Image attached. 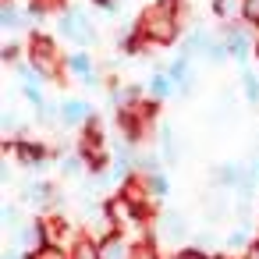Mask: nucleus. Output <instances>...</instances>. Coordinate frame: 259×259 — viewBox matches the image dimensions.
<instances>
[{
    "label": "nucleus",
    "mask_w": 259,
    "mask_h": 259,
    "mask_svg": "<svg viewBox=\"0 0 259 259\" xmlns=\"http://www.w3.org/2000/svg\"><path fill=\"white\" fill-rule=\"evenodd\" d=\"M185 11H188L185 0H153L142 8L139 25L153 47H170L185 39Z\"/></svg>",
    "instance_id": "1"
},
{
    "label": "nucleus",
    "mask_w": 259,
    "mask_h": 259,
    "mask_svg": "<svg viewBox=\"0 0 259 259\" xmlns=\"http://www.w3.org/2000/svg\"><path fill=\"white\" fill-rule=\"evenodd\" d=\"M68 149L64 146H50V142H43V139H29V135H22V139H4V156L8 160H15L18 167H25L29 174H43L54 160H61Z\"/></svg>",
    "instance_id": "2"
},
{
    "label": "nucleus",
    "mask_w": 259,
    "mask_h": 259,
    "mask_svg": "<svg viewBox=\"0 0 259 259\" xmlns=\"http://www.w3.org/2000/svg\"><path fill=\"white\" fill-rule=\"evenodd\" d=\"M57 36L64 43H71V50H93L100 43V32H96L93 18L78 4H64L57 11Z\"/></svg>",
    "instance_id": "3"
},
{
    "label": "nucleus",
    "mask_w": 259,
    "mask_h": 259,
    "mask_svg": "<svg viewBox=\"0 0 259 259\" xmlns=\"http://www.w3.org/2000/svg\"><path fill=\"white\" fill-rule=\"evenodd\" d=\"M192 224H188V217L181 213V209H160L156 213V220H153V238H156V245L163 248V252H170V248H188L192 245Z\"/></svg>",
    "instance_id": "4"
},
{
    "label": "nucleus",
    "mask_w": 259,
    "mask_h": 259,
    "mask_svg": "<svg viewBox=\"0 0 259 259\" xmlns=\"http://www.w3.org/2000/svg\"><path fill=\"white\" fill-rule=\"evenodd\" d=\"M29 64L47 78V82H57L64 75V54H57V36H47V32H32L29 43Z\"/></svg>",
    "instance_id": "5"
},
{
    "label": "nucleus",
    "mask_w": 259,
    "mask_h": 259,
    "mask_svg": "<svg viewBox=\"0 0 259 259\" xmlns=\"http://www.w3.org/2000/svg\"><path fill=\"white\" fill-rule=\"evenodd\" d=\"M217 32L224 36V43H227V50H231V61L238 64V71L252 68V57H255V39H259V32H255V29H248L241 18H238V22H224Z\"/></svg>",
    "instance_id": "6"
},
{
    "label": "nucleus",
    "mask_w": 259,
    "mask_h": 259,
    "mask_svg": "<svg viewBox=\"0 0 259 259\" xmlns=\"http://www.w3.org/2000/svg\"><path fill=\"white\" fill-rule=\"evenodd\" d=\"M57 181H50V178H43V174H32V178H25L22 185H18V202L25 206V209H36L39 217L50 209V202H54V195H57Z\"/></svg>",
    "instance_id": "7"
},
{
    "label": "nucleus",
    "mask_w": 259,
    "mask_h": 259,
    "mask_svg": "<svg viewBox=\"0 0 259 259\" xmlns=\"http://www.w3.org/2000/svg\"><path fill=\"white\" fill-rule=\"evenodd\" d=\"M153 68H163L174 82H178V100H188L195 93V57L192 54H174L170 61H156Z\"/></svg>",
    "instance_id": "8"
},
{
    "label": "nucleus",
    "mask_w": 259,
    "mask_h": 259,
    "mask_svg": "<svg viewBox=\"0 0 259 259\" xmlns=\"http://www.w3.org/2000/svg\"><path fill=\"white\" fill-rule=\"evenodd\" d=\"M57 103H61V128H68V132H82L100 117L96 107L89 100H82V96H64Z\"/></svg>",
    "instance_id": "9"
},
{
    "label": "nucleus",
    "mask_w": 259,
    "mask_h": 259,
    "mask_svg": "<svg viewBox=\"0 0 259 259\" xmlns=\"http://www.w3.org/2000/svg\"><path fill=\"white\" fill-rule=\"evenodd\" d=\"M245 174H248V163H241V160H220V163H209V188H217V192H238V185L245 181Z\"/></svg>",
    "instance_id": "10"
},
{
    "label": "nucleus",
    "mask_w": 259,
    "mask_h": 259,
    "mask_svg": "<svg viewBox=\"0 0 259 259\" xmlns=\"http://www.w3.org/2000/svg\"><path fill=\"white\" fill-rule=\"evenodd\" d=\"M11 248H18V252H25L29 259L32 255H39L43 248H47V234H43V220L39 217H29L22 227H15L11 231Z\"/></svg>",
    "instance_id": "11"
},
{
    "label": "nucleus",
    "mask_w": 259,
    "mask_h": 259,
    "mask_svg": "<svg viewBox=\"0 0 259 259\" xmlns=\"http://www.w3.org/2000/svg\"><path fill=\"white\" fill-rule=\"evenodd\" d=\"M156 149H160V156H163L167 170H170V167H178V163H181V156H185V139H181V132H178L174 124L160 121V124H156Z\"/></svg>",
    "instance_id": "12"
},
{
    "label": "nucleus",
    "mask_w": 259,
    "mask_h": 259,
    "mask_svg": "<svg viewBox=\"0 0 259 259\" xmlns=\"http://www.w3.org/2000/svg\"><path fill=\"white\" fill-rule=\"evenodd\" d=\"M96 241H100V259H132V252H135V241L121 231H110Z\"/></svg>",
    "instance_id": "13"
},
{
    "label": "nucleus",
    "mask_w": 259,
    "mask_h": 259,
    "mask_svg": "<svg viewBox=\"0 0 259 259\" xmlns=\"http://www.w3.org/2000/svg\"><path fill=\"white\" fill-rule=\"evenodd\" d=\"M29 22L32 18H29L22 0H0V29H4V32H22Z\"/></svg>",
    "instance_id": "14"
},
{
    "label": "nucleus",
    "mask_w": 259,
    "mask_h": 259,
    "mask_svg": "<svg viewBox=\"0 0 259 259\" xmlns=\"http://www.w3.org/2000/svg\"><path fill=\"white\" fill-rule=\"evenodd\" d=\"M93 71H100V61L93 57V50H71V54H64V75L68 78H85V75H93Z\"/></svg>",
    "instance_id": "15"
},
{
    "label": "nucleus",
    "mask_w": 259,
    "mask_h": 259,
    "mask_svg": "<svg viewBox=\"0 0 259 259\" xmlns=\"http://www.w3.org/2000/svg\"><path fill=\"white\" fill-rule=\"evenodd\" d=\"M146 93H149L153 100L167 103V100H178V82H174L163 68H153V71H149V78H146Z\"/></svg>",
    "instance_id": "16"
},
{
    "label": "nucleus",
    "mask_w": 259,
    "mask_h": 259,
    "mask_svg": "<svg viewBox=\"0 0 259 259\" xmlns=\"http://www.w3.org/2000/svg\"><path fill=\"white\" fill-rule=\"evenodd\" d=\"M255 224H234L227 234H224V252H234V255H241L252 241H255Z\"/></svg>",
    "instance_id": "17"
},
{
    "label": "nucleus",
    "mask_w": 259,
    "mask_h": 259,
    "mask_svg": "<svg viewBox=\"0 0 259 259\" xmlns=\"http://www.w3.org/2000/svg\"><path fill=\"white\" fill-rule=\"evenodd\" d=\"M160 170H167L160 149L156 146H139V153H135V174L139 178H149V174H160Z\"/></svg>",
    "instance_id": "18"
},
{
    "label": "nucleus",
    "mask_w": 259,
    "mask_h": 259,
    "mask_svg": "<svg viewBox=\"0 0 259 259\" xmlns=\"http://www.w3.org/2000/svg\"><path fill=\"white\" fill-rule=\"evenodd\" d=\"M57 174L68 178V181H71V178H85V174H89V160H85L78 149H71V153H64V156L57 160Z\"/></svg>",
    "instance_id": "19"
},
{
    "label": "nucleus",
    "mask_w": 259,
    "mask_h": 259,
    "mask_svg": "<svg viewBox=\"0 0 259 259\" xmlns=\"http://www.w3.org/2000/svg\"><path fill=\"white\" fill-rule=\"evenodd\" d=\"M146 181V192H149V199L163 209L167 206V195H170V178H167V170H160V174H149V178H142Z\"/></svg>",
    "instance_id": "20"
},
{
    "label": "nucleus",
    "mask_w": 259,
    "mask_h": 259,
    "mask_svg": "<svg viewBox=\"0 0 259 259\" xmlns=\"http://www.w3.org/2000/svg\"><path fill=\"white\" fill-rule=\"evenodd\" d=\"M192 248L217 255V252H224V238H220L213 227H202V231H195V234H192Z\"/></svg>",
    "instance_id": "21"
},
{
    "label": "nucleus",
    "mask_w": 259,
    "mask_h": 259,
    "mask_svg": "<svg viewBox=\"0 0 259 259\" xmlns=\"http://www.w3.org/2000/svg\"><path fill=\"white\" fill-rule=\"evenodd\" d=\"M209 15L224 25V22H238L241 18V0H209Z\"/></svg>",
    "instance_id": "22"
},
{
    "label": "nucleus",
    "mask_w": 259,
    "mask_h": 259,
    "mask_svg": "<svg viewBox=\"0 0 259 259\" xmlns=\"http://www.w3.org/2000/svg\"><path fill=\"white\" fill-rule=\"evenodd\" d=\"M202 61H206L209 68H224V64L231 61V50H227V43H224V36H220V32H217V36H213V43L206 47Z\"/></svg>",
    "instance_id": "23"
},
{
    "label": "nucleus",
    "mask_w": 259,
    "mask_h": 259,
    "mask_svg": "<svg viewBox=\"0 0 259 259\" xmlns=\"http://www.w3.org/2000/svg\"><path fill=\"white\" fill-rule=\"evenodd\" d=\"M0 132H4V139H22V135H29V124L15 110H4L0 114Z\"/></svg>",
    "instance_id": "24"
},
{
    "label": "nucleus",
    "mask_w": 259,
    "mask_h": 259,
    "mask_svg": "<svg viewBox=\"0 0 259 259\" xmlns=\"http://www.w3.org/2000/svg\"><path fill=\"white\" fill-rule=\"evenodd\" d=\"M238 75H241V96H245V103L255 107V103H259V71H255V68H245V71H238Z\"/></svg>",
    "instance_id": "25"
},
{
    "label": "nucleus",
    "mask_w": 259,
    "mask_h": 259,
    "mask_svg": "<svg viewBox=\"0 0 259 259\" xmlns=\"http://www.w3.org/2000/svg\"><path fill=\"white\" fill-rule=\"evenodd\" d=\"M22 209H25V206H22L18 199H11V202H4V206H0V224H4L8 231H15V227H22V224H25V220H22Z\"/></svg>",
    "instance_id": "26"
},
{
    "label": "nucleus",
    "mask_w": 259,
    "mask_h": 259,
    "mask_svg": "<svg viewBox=\"0 0 259 259\" xmlns=\"http://www.w3.org/2000/svg\"><path fill=\"white\" fill-rule=\"evenodd\" d=\"M25 57H29V50H25L22 43H8L4 50H0V61H4L8 68H15V64H22Z\"/></svg>",
    "instance_id": "27"
},
{
    "label": "nucleus",
    "mask_w": 259,
    "mask_h": 259,
    "mask_svg": "<svg viewBox=\"0 0 259 259\" xmlns=\"http://www.w3.org/2000/svg\"><path fill=\"white\" fill-rule=\"evenodd\" d=\"M241 22L259 32V0H241Z\"/></svg>",
    "instance_id": "28"
},
{
    "label": "nucleus",
    "mask_w": 259,
    "mask_h": 259,
    "mask_svg": "<svg viewBox=\"0 0 259 259\" xmlns=\"http://www.w3.org/2000/svg\"><path fill=\"white\" fill-rule=\"evenodd\" d=\"M132 259H163V248L156 241H142V245H135Z\"/></svg>",
    "instance_id": "29"
},
{
    "label": "nucleus",
    "mask_w": 259,
    "mask_h": 259,
    "mask_svg": "<svg viewBox=\"0 0 259 259\" xmlns=\"http://www.w3.org/2000/svg\"><path fill=\"white\" fill-rule=\"evenodd\" d=\"M234 220L252 224V199H234Z\"/></svg>",
    "instance_id": "30"
},
{
    "label": "nucleus",
    "mask_w": 259,
    "mask_h": 259,
    "mask_svg": "<svg viewBox=\"0 0 259 259\" xmlns=\"http://www.w3.org/2000/svg\"><path fill=\"white\" fill-rule=\"evenodd\" d=\"M15 160H4V163H0V185H15Z\"/></svg>",
    "instance_id": "31"
},
{
    "label": "nucleus",
    "mask_w": 259,
    "mask_h": 259,
    "mask_svg": "<svg viewBox=\"0 0 259 259\" xmlns=\"http://www.w3.org/2000/svg\"><path fill=\"white\" fill-rule=\"evenodd\" d=\"M163 259H192V255H188V248H170V252H163Z\"/></svg>",
    "instance_id": "32"
},
{
    "label": "nucleus",
    "mask_w": 259,
    "mask_h": 259,
    "mask_svg": "<svg viewBox=\"0 0 259 259\" xmlns=\"http://www.w3.org/2000/svg\"><path fill=\"white\" fill-rule=\"evenodd\" d=\"M248 174L259 181V153H255V156H248Z\"/></svg>",
    "instance_id": "33"
},
{
    "label": "nucleus",
    "mask_w": 259,
    "mask_h": 259,
    "mask_svg": "<svg viewBox=\"0 0 259 259\" xmlns=\"http://www.w3.org/2000/svg\"><path fill=\"white\" fill-rule=\"evenodd\" d=\"M0 259H29V255H25V252H18V248H8V252L0 255Z\"/></svg>",
    "instance_id": "34"
},
{
    "label": "nucleus",
    "mask_w": 259,
    "mask_h": 259,
    "mask_svg": "<svg viewBox=\"0 0 259 259\" xmlns=\"http://www.w3.org/2000/svg\"><path fill=\"white\" fill-rule=\"evenodd\" d=\"M188 255H192V259H213L209 252H199V248H192V245H188Z\"/></svg>",
    "instance_id": "35"
},
{
    "label": "nucleus",
    "mask_w": 259,
    "mask_h": 259,
    "mask_svg": "<svg viewBox=\"0 0 259 259\" xmlns=\"http://www.w3.org/2000/svg\"><path fill=\"white\" fill-rule=\"evenodd\" d=\"M213 259H238V255H234V252H217Z\"/></svg>",
    "instance_id": "36"
},
{
    "label": "nucleus",
    "mask_w": 259,
    "mask_h": 259,
    "mask_svg": "<svg viewBox=\"0 0 259 259\" xmlns=\"http://www.w3.org/2000/svg\"><path fill=\"white\" fill-rule=\"evenodd\" d=\"M255 241H259V238H255Z\"/></svg>",
    "instance_id": "37"
}]
</instances>
